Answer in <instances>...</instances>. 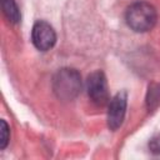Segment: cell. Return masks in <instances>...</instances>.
Returning <instances> with one entry per match:
<instances>
[{
	"instance_id": "cell-1",
	"label": "cell",
	"mask_w": 160,
	"mask_h": 160,
	"mask_svg": "<svg viewBox=\"0 0 160 160\" xmlns=\"http://www.w3.org/2000/svg\"><path fill=\"white\" fill-rule=\"evenodd\" d=\"M125 19L130 29L136 32H145L154 28L158 15L152 5L145 1H139L128 8Z\"/></svg>"
},
{
	"instance_id": "cell-6",
	"label": "cell",
	"mask_w": 160,
	"mask_h": 160,
	"mask_svg": "<svg viewBox=\"0 0 160 160\" xmlns=\"http://www.w3.org/2000/svg\"><path fill=\"white\" fill-rule=\"evenodd\" d=\"M1 9L5 18L11 24H18L20 21V11L15 0H1Z\"/></svg>"
},
{
	"instance_id": "cell-5",
	"label": "cell",
	"mask_w": 160,
	"mask_h": 160,
	"mask_svg": "<svg viewBox=\"0 0 160 160\" xmlns=\"http://www.w3.org/2000/svg\"><path fill=\"white\" fill-rule=\"evenodd\" d=\"M126 102H128V96L126 92L124 91L118 92L110 100L109 110H108V126L110 128V130H116L121 126L125 118Z\"/></svg>"
},
{
	"instance_id": "cell-4",
	"label": "cell",
	"mask_w": 160,
	"mask_h": 160,
	"mask_svg": "<svg viewBox=\"0 0 160 160\" xmlns=\"http://www.w3.org/2000/svg\"><path fill=\"white\" fill-rule=\"evenodd\" d=\"M31 40L35 48L40 51L50 50L56 41V34L50 24L46 21H36L32 26Z\"/></svg>"
},
{
	"instance_id": "cell-2",
	"label": "cell",
	"mask_w": 160,
	"mask_h": 160,
	"mask_svg": "<svg viewBox=\"0 0 160 160\" xmlns=\"http://www.w3.org/2000/svg\"><path fill=\"white\" fill-rule=\"evenodd\" d=\"M52 89L55 95L64 101L72 100L81 90V78L75 69L59 70L52 80Z\"/></svg>"
},
{
	"instance_id": "cell-3",
	"label": "cell",
	"mask_w": 160,
	"mask_h": 160,
	"mask_svg": "<svg viewBox=\"0 0 160 160\" xmlns=\"http://www.w3.org/2000/svg\"><path fill=\"white\" fill-rule=\"evenodd\" d=\"M86 89L88 95L96 105H105L109 101V91H108V82L106 78L102 71L96 70L88 76L86 80Z\"/></svg>"
},
{
	"instance_id": "cell-8",
	"label": "cell",
	"mask_w": 160,
	"mask_h": 160,
	"mask_svg": "<svg viewBox=\"0 0 160 160\" xmlns=\"http://www.w3.org/2000/svg\"><path fill=\"white\" fill-rule=\"evenodd\" d=\"M160 100V86H156V89L150 88L149 89V95H148V105L149 108H152L155 102Z\"/></svg>"
},
{
	"instance_id": "cell-7",
	"label": "cell",
	"mask_w": 160,
	"mask_h": 160,
	"mask_svg": "<svg viewBox=\"0 0 160 160\" xmlns=\"http://www.w3.org/2000/svg\"><path fill=\"white\" fill-rule=\"evenodd\" d=\"M9 126L5 120H0V149H5L9 142Z\"/></svg>"
},
{
	"instance_id": "cell-9",
	"label": "cell",
	"mask_w": 160,
	"mask_h": 160,
	"mask_svg": "<svg viewBox=\"0 0 160 160\" xmlns=\"http://www.w3.org/2000/svg\"><path fill=\"white\" fill-rule=\"evenodd\" d=\"M149 148H150V150H151L152 152L159 154V152H160V136L154 138V139L149 142Z\"/></svg>"
}]
</instances>
